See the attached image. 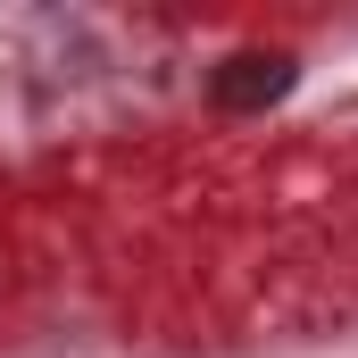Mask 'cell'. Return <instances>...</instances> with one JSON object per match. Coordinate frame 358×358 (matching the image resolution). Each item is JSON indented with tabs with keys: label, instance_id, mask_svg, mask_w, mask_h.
<instances>
[{
	"label": "cell",
	"instance_id": "6da1fadb",
	"mask_svg": "<svg viewBox=\"0 0 358 358\" xmlns=\"http://www.w3.org/2000/svg\"><path fill=\"white\" fill-rule=\"evenodd\" d=\"M292 84H300L292 50H234L225 67H208V100H217L225 117H267Z\"/></svg>",
	"mask_w": 358,
	"mask_h": 358
}]
</instances>
